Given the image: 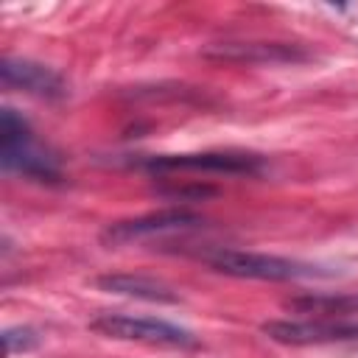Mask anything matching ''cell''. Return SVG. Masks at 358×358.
I'll use <instances>...</instances> for the list:
<instances>
[{
    "instance_id": "1",
    "label": "cell",
    "mask_w": 358,
    "mask_h": 358,
    "mask_svg": "<svg viewBox=\"0 0 358 358\" xmlns=\"http://www.w3.org/2000/svg\"><path fill=\"white\" fill-rule=\"evenodd\" d=\"M0 162L8 173H20L39 182H56L62 176L59 159L31 131L28 120L14 109H3L0 117Z\"/></svg>"
},
{
    "instance_id": "2",
    "label": "cell",
    "mask_w": 358,
    "mask_h": 358,
    "mask_svg": "<svg viewBox=\"0 0 358 358\" xmlns=\"http://www.w3.org/2000/svg\"><path fill=\"white\" fill-rule=\"evenodd\" d=\"M201 260L229 277H243V280H302V277H316L322 271H316V266L302 263V260H291V257H280V255H266V252H243V249H213L204 252Z\"/></svg>"
},
{
    "instance_id": "3",
    "label": "cell",
    "mask_w": 358,
    "mask_h": 358,
    "mask_svg": "<svg viewBox=\"0 0 358 358\" xmlns=\"http://www.w3.org/2000/svg\"><path fill=\"white\" fill-rule=\"evenodd\" d=\"M90 327L106 338L117 341H137V344H151V347H196L199 338L173 322L154 319V316H131V313H101L98 319L90 322Z\"/></svg>"
},
{
    "instance_id": "4",
    "label": "cell",
    "mask_w": 358,
    "mask_h": 358,
    "mask_svg": "<svg viewBox=\"0 0 358 358\" xmlns=\"http://www.w3.org/2000/svg\"><path fill=\"white\" fill-rule=\"evenodd\" d=\"M271 341L308 347V344H336L358 338V322L336 316H310V319H274L260 327Z\"/></svg>"
},
{
    "instance_id": "5",
    "label": "cell",
    "mask_w": 358,
    "mask_h": 358,
    "mask_svg": "<svg viewBox=\"0 0 358 358\" xmlns=\"http://www.w3.org/2000/svg\"><path fill=\"white\" fill-rule=\"evenodd\" d=\"M151 173H257L260 157L238 151H204V154H165L143 162Z\"/></svg>"
},
{
    "instance_id": "6",
    "label": "cell",
    "mask_w": 358,
    "mask_h": 358,
    "mask_svg": "<svg viewBox=\"0 0 358 358\" xmlns=\"http://www.w3.org/2000/svg\"><path fill=\"white\" fill-rule=\"evenodd\" d=\"M196 227H201V218L187 210H159V213H148L140 218L109 224L103 229V243L123 246V243L145 241L154 235H171V232H185V229H196Z\"/></svg>"
},
{
    "instance_id": "7",
    "label": "cell",
    "mask_w": 358,
    "mask_h": 358,
    "mask_svg": "<svg viewBox=\"0 0 358 358\" xmlns=\"http://www.w3.org/2000/svg\"><path fill=\"white\" fill-rule=\"evenodd\" d=\"M0 73H3L6 87H17L28 95L48 98V101L67 95L64 78L56 70L45 67V64H36V62H28V59H6Z\"/></svg>"
},
{
    "instance_id": "8",
    "label": "cell",
    "mask_w": 358,
    "mask_h": 358,
    "mask_svg": "<svg viewBox=\"0 0 358 358\" xmlns=\"http://www.w3.org/2000/svg\"><path fill=\"white\" fill-rule=\"evenodd\" d=\"M98 288L109 291V294H123V296H134V299H148V302H176V294L151 277L143 274H106L95 280Z\"/></svg>"
},
{
    "instance_id": "9",
    "label": "cell",
    "mask_w": 358,
    "mask_h": 358,
    "mask_svg": "<svg viewBox=\"0 0 358 358\" xmlns=\"http://www.w3.org/2000/svg\"><path fill=\"white\" fill-rule=\"evenodd\" d=\"M288 308H294L299 313L344 319L350 313H358V294H352V296H305V299H294Z\"/></svg>"
}]
</instances>
